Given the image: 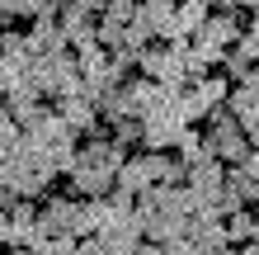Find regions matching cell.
<instances>
[{
  "label": "cell",
  "mask_w": 259,
  "mask_h": 255,
  "mask_svg": "<svg viewBox=\"0 0 259 255\" xmlns=\"http://www.w3.org/2000/svg\"><path fill=\"white\" fill-rule=\"evenodd\" d=\"M52 166L42 161L28 142H19L14 152L0 156V189H10L14 199H42V194L52 189Z\"/></svg>",
  "instance_id": "6da1fadb"
},
{
  "label": "cell",
  "mask_w": 259,
  "mask_h": 255,
  "mask_svg": "<svg viewBox=\"0 0 259 255\" xmlns=\"http://www.w3.org/2000/svg\"><path fill=\"white\" fill-rule=\"evenodd\" d=\"M28 81L38 85L42 99H71V95H85L80 85V62H75V52H52V57H33V66H28Z\"/></svg>",
  "instance_id": "7a4b0ae2"
},
{
  "label": "cell",
  "mask_w": 259,
  "mask_h": 255,
  "mask_svg": "<svg viewBox=\"0 0 259 255\" xmlns=\"http://www.w3.org/2000/svg\"><path fill=\"white\" fill-rule=\"evenodd\" d=\"M193 123L184 114H179V99L170 104V109H160V114H146L142 118V147L146 152H175V142L184 137Z\"/></svg>",
  "instance_id": "3957f363"
},
{
  "label": "cell",
  "mask_w": 259,
  "mask_h": 255,
  "mask_svg": "<svg viewBox=\"0 0 259 255\" xmlns=\"http://www.w3.org/2000/svg\"><path fill=\"white\" fill-rule=\"evenodd\" d=\"M57 114H62V123L75 132V137H95V132H104V123H99V109H95V99H85V95H71V99H57L52 104Z\"/></svg>",
  "instance_id": "277c9868"
},
{
  "label": "cell",
  "mask_w": 259,
  "mask_h": 255,
  "mask_svg": "<svg viewBox=\"0 0 259 255\" xmlns=\"http://www.w3.org/2000/svg\"><path fill=\"white\" fill-rule=\"evenodd\" d=\"M184 236L193 241V250H198V255H217V250L231 246V236H226V222H222V217H212V213H193Z\"/></svg>",
  "instance_id": "5b68a950"
},
{
  "label": "cell",
  "mask_w": 259,
  "mask_h": 255,
  "mask_svg": "<svg viewBox=\"0 0 259 255\" xmlns=\"http://www.w3.org/2000/svg\"><path fill=\"white\" fill-rule=\"evenodd\" d=\"M240 33H245V14H240V10H212L198 38L212 43V48H226V52H231L236 43H240Z\"/></svg>",
  "instance_id": "8992f818"
},
{
  "label": "cell",
  "mask_w": 259,
  "mask_h": 255,
  "mask_svg": "<svg viewBox=\"0 0 259 255\" xmlns=\"http://www.w3.org/2000/svg\"><path fill=\"white\" fill-rule=\"evenodd\" d=\"M28 52L33 57H52V52H71V43L62 33V24H57V14H38V19H28Z\"/></svg>",
  "instance_id": "52a82bcc"
},
{
  "label": "cell",
  "mask_w": 259,
  "mask_h": 255,
  "mask_svg": "<svg viewBox=\"0 0 259 255\" xmlns=\"http://www.w3.org/2000/svg\"><path fill=\"white\" fill-rule=\"evenodd\" d=\"M127 95H132V114H137V118H146V114H160V109H170V104L179 99L175 90H165V85L146 81V76H132V81H127Z\"/></svg>",
  "instance_id": "ba28073f"
},
{
  "label": "cell",
  "mask_w": 259,
  "mask_h": 255,
  "mask_svg": "<svg viewBox=\"0 0 259 255\" xmlns=\"http://www.w3.org/2000/svg\"><path fill=\"white\" fill-rule=\"evenodd\" d=\"M99 241H104V255H137L142 250V241H146V232H142V222H113V227H104V232H95Z\"/></svg>",
  "instance_id": "9c48e42d"
},
{
  "label": "cell",
  "mask_w": 259,
  "mask_h": 255,
  "mask_svg": "<svg viewBox=\"0 0 259 255\" xmlns=\"http://www.w3.org/2000/svg\"><path fill=\"white\" fill-rule=\"evenodd\" d=\"M142 166H146L151 185H184L189 179V166L175 152H142Z\"/></svg>",
  "instance_id": "30bf717a"
},
{
  "label": "cell",
  "mask_w": 259,
  "mask_h": 255,
  "mask_svg": "<svg viewBox=\"0 0 259 255\" xmlns=\"http://www.w3.org/2000/svg\"><path fill=\"white\" fill-rule=\"evenodd\" d=\"M179 52H184V71H189V81H193V76H212V71L222 66V57H226V48H212V43H203V38L179 43Z\"/></svg>",
  "instance_id": "8fae6325"
},
{
  "label": "cell",
  "mask_w": 259,
  "mask_h": 255,
  "mask_svg": "<svg viewBox=\"0 0 259 255\" xmlns=\"http://www.w3.org/2000/svg\"><path fill=\"white\" fill-rule=\"evenodd\" d=\"M5 222H10L5 246H28V236H33V227H38V203H33V199H19V203L5 213Z\"/></svg>",
  "instance_id": "7c38bea8"
},
{
  "label": "cell",
  "mask_w": 259,
  "mask_h": 255,
  "mask_svg": "<svg viewBox=\"0 0 259 255\" xmlns=\"http://www.w3.org/2000/svg\"><path fill=\"white\" fill-rule=\"evenodd\" d=\"M207 5L203 0H179L175 5V28H179V43H189V38H198L203 33V24H207Z\"/></svg>",
  "instance_id": "4fadbf2b"
},
{
  "label": "cell",
  "mask_w": 259,
  "mask_h": 255,
  "mask_svg": "<svg viewBox=\"0 0 259 255\" xmlns=\"http://www.w3.org/2000/svg\"><path fill=\"white\" fill-rule=\"evenodd\" d=\"M113 189H118V194H127V199H142V194L151 189V179H146V166H142V156H127V161H123V170H118Z\"/></svg>",
  "instance_id": "5bb4252c"
},
{
  "label": "cell",
  "mask_w": 259,
  "mask_h": 255,
  "mask_svg": "<svg viewBox=\"0 0 259 255\" xmlns=\"http://www.w3.org/2000/svg\"><path fill=\"white\" fill-rule=\"evenodd\" d=\"M99 123H118V118H132V95H127V85H118V90H109V95H99Z\"/></svg>",
  "instance_id": "9a60e30c"
},
{
  "label": "cell",
  "mask_w": 259,
  "mask_h": 255,
  "mask_svg": "<svg viewBox=\"0 0 259 255\" xmlns=\"http://www.w3.org/2000/svg\"><path fill=\"white\" fill-rule=\"evenodd\" d=\"M226 236H231V246H250L259 236V213L254 208H236V213L226 217Z\"/></svg>",
  "instance_id": "2e32d148"
},
{
  "label": "cell",
  "mask_w": 259,
  "mask_h": 255,
  "mask_svg": "<svg viewBox=\"0 0 259 255\" xmlns=\"http://www.w3.org/2000/svg\"><path fill=\"white\" fill-rule=\"evenodd\" d=\"M222 194H226L236 208H245V203H254V179L240 170V166H226V185H222Z\"/></svg>",
  "instance_id": "e0dca14e"
},
{
  "label": "cell",
  "mask_w": 259,
  "mask_h": 255,
  "mask_svg": "<svg viewBox=\"0 0 259 255\" xmlns=\"http://www.w3.org/2000/svg\"><path fill=\"white\" fill-rule=\"evenodd\" d=\"M175 156L184 161V166H193V161H203V156H212V147H207V132H203V128H189L184 137L175 142Z\"/></svg>",
  "instance_id": "ac0fdd59"
},
{
  "label": "cell",
  "mask_w": 259,
  "mask_h": 255,
  "mask_svg": "<svg viewBox=\"0 0 259 255\" xmlns=\"http://www.w3.org/2000/svg\"><path fill=\"white\" fill-rule=\"evenodd\" d=\"M95 38H99L104 52H123V48H127V28L113 24V19H99V24H95Z\"/></svg>",
  "instance_id": "d6986e66"
},
{
  "label": "cell",
  "mask_w": 259,
  "mask_h": 255,
  "mask_svg": "<svg viewBox=\"0 0 259 255\" xmlns=\"http://www.w3.org/2000/svg\"><path fill=\"white\" fill-rule=\"evenodd\" d=\"M137 14H142V0H104V14H99V19H113V24L127 28Z\"/></svg>",
  "instance_id": "ffe728a7"
},
{
  "label": "cell",
  "mask_w": 259,
  "mask_h": 255,
  "mask_svg": "<svg viewBox=\"0 0 259 255\" xmlns=\"http://www.w3.org/2000/svg\"><path fill=\"white\" fill-rule=\"evenodd\" d=\"M250 66H254V62H250V57L240 52V48H231V52L222 57V76L231 81V85H240V81H245V76H250Z\"/></svg>",
  "instance_id": "44dd1931"
},
{
  "label": "cell",
  "mask_w": 259,
  "mask_h": 255,
  "mask_svg": "<svg viewBox=\"0 0 259 255\" xmlns=\"http://www.w3.org/2000/svg\"><path fill=\"white\" fill-rule=\"evenodd\" d=\"M0 19H28V14H24V0H0Z\"/></svg>",
  "instance_id": "7402d4cb"
},
{
  "label": "cell",
  "mask_w": 259,
  "mask_h": 255,
  "mask_svg": "<svg viewBox=\"0 0 259 255\" xmlns=\"http://www.w3.org/2000/svg\"><path fill=\"white\" fill-rule=\"evenodd\" d=\"M160 246H165V255H198L189 236H175V241H160Z\"/></svg>",
  "instance_id": "603a6c76"
},
{
  "label": "cell",
  "mask_w": 259,
  "mask_h": 255,
  "mask_svg": "<svg viewBox=\"0 0 259 255\" xmlns=\"http://www.w3.org/2000/svg\"><path fill=\"white\" fill-rule=\"evenodd\" d=\"M75 255H104V241L99 236H80V241H75Z\"/></svg>",
  "instance_id": "cb8c5ba5"
},
{
  "label": "cell",
  "mask_w": 259,
  "mask_h": 255,
  "mask_svg": "<svg viewBox=\"0 0 259 255\" xmlns=\"http://www.w3.org/2000/svg\"><path fill=\"white\" fill-rule=\"evenodd\" d=\"M240 170H245L254 179V189H259V147H250V156H245V166H240Z\"/></svg>",
  "instance_id": "d4e9b609"
},
{
  "label": "cell",
  "mask_w": 259,
  "mask_h": 255,
  "mask_svg": "<svg viewBox=\"0 0 259 255\" xmlns=\"http://www.w3.org/2000/svg\"><path fill=\"white\" fill-rule=\"evenodd\" d=\"M71 5H80L85 14H95V19H99V14H104V0H71Z\"/></svg>",
  "instance_id": "484cf974"
},
{
  "label": "cell",
  "mask_w": 259,
  "mask_h": 255,
  "mask_svg": "<svg viewBox=\"0 0 259 255\" xmlns=\"http://www.w3.org/2000/svg\"><path fill=\"white\" fill-rule=\"evenodd\" d=\"M137 255H165V246H160V241H142V250H137Z\"/></svg>",
  "instance_id": "4316f807"
},
{
  "label": "cell",
  "mask_w": 259,
  "mask_h": 255,
  "mask_svg": "<svg viewBox=\"0 0 259 255\" xmlns=\"http://www.w3.org/2000/svg\"><path fill=\"white\" fill-rule=\"evenodd\" d=\"M236 255H259V241H250V246H236Z\"/></svg>",
  "instance_id": "83f0119b"
},
{
  "label": "cell",
  "mask_w": 259,
  "mask_h": 255,
  "mask_svg": "<svg viewBox=\"0 0 259 255\" xmlns=\"http://www.w3.org/2000/svg\"><path fill=\"white\" fill-rule=\"evenodd\" d=\"M5 255H38V250H28V246H10Z\"/></svg>",
  "instance_id": "f1b7e54d"
},
{
  "label": "cell",
  "mask_w": 259,
  "mask_h": 255,
  "mask_svg": "<svg viewBox=\"0 0 259 255\" xmlns=\"http://www.w3.org/2000/svg\"><path fill=\"white\" fill-rule=\"evenodd\" d=\"M5 236H10V222H5V213H0V246H5Z\"/></svg>",
  "instance_id": "f546056e"
},
{
  "label": "cell",
  "mask_w": 259,
  "mask_h": 255,
  "mask_svg": "<svg viewBox=\"0 0 259 255\" xmlns=\"http://www.w3.org/2000/svg\"><path fill=\"white\" fill-rule=\"evenodd\" d=\"M254 213H259V189H254Z\"/></svg>",
  "instance_id": "4dcf8cb0"
}]
</instances>
